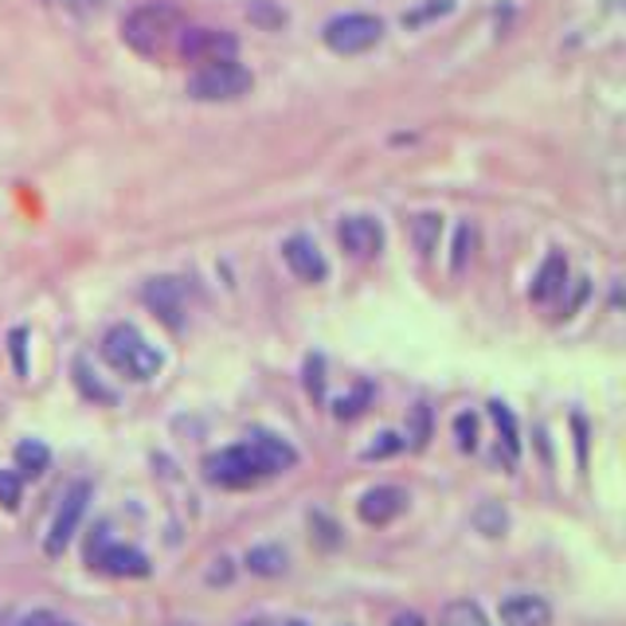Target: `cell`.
Returning a JSON list of instances; mask_svg holds the SVG:
<instances>
[{
	"mask_svg": "<svg viewBox=\"0 0 626 626\" xmlns=\"http://www.w3.org/2000/svg\"><path fill=\"white\" fill-rule=\"evenodd\" d=\"M403 509H408V490H400V486H372V490H364L361 501H356V517H361L364 525H372V529L392 525Z\"/></svg>",
	"mask_w": 626,
	"mask_h": 626,
	"instance_id": "cell-10",
	"label": "cell"
},
{
	"mask_svg": "<svg viewBox=\"0 0 626 626\" xmlns=\"http://www.w3.org/2000/svg\"><path fill=\"white\" fill-rule=\"evenodd\" d=\"M490 415H493V423H498L501 442H506V450H509V462H517V458H521V431H517L513 411H509L501 400H493L490 403Z\"/></svg>",
	"mask_w": 626,
	"mask_h": 626,
	"instance_id": "cell-19",
	"label": "cell"
},
{
	"mask_svg": "<svg viewBox=\"0 0 626 626\" xmlns=\"http://www.w3.org/2000/svg\"><path fill=\"white\" fill-rule=\"evenodd\" d=\"M247 17H251V25L266 28V32H274V28L286 25V12L274 9L271 0H251V4H247Z\"/></svg>",
	"mask_w": 626,
	"mask_h": 626,
	"instance_id": "cell-25",
	"label": "cell"
},
{
	"mask_svg": "<svg viewBox=\"0 0 626 626\" xmlns=\"http://www.w3.org/2000/svg\"><path fill=\"white\" fill-rule=\"evenodd\" d=\"M564 286H568V258H564V251H552L537 271V278H532L529 297L532 302H552V297L564 294Z\"/></svg>",
	"mask_w": 626,
	"mask_h": 626,
	"instance_id": "cell-15",
	"label": "cell"
},
{
	"mask_svg": "<svg viewBox=\"0 0 626 626\" xmlns=\"http://www.w3.org/2000/svg\"><path fill=\"white\" fill-rule=\"evenodd\" d=\"M12 458H17V475L20 478H43L51 466V447L40 439H20L17 450H12Z\"/></svg>",
	"mask_w": 626,
	"mask_h": 626,
	"instance_id": "cell-17",
	"label": "cell"
},
{
	"mask_svg": "<svg viewBox=\"0 0 626 626\" xmlns=\"http://www.w3.org/2000/svg\"><path fill=\"white\" fill-rule=\"evenodd\" d=\"M388 626H427V618L419 615V610H400Z\"/></svg>",
	"mask_w": 626,
	"mask_h": 626,
	"instance_id": "cell-34",
	"label": "cell"
},
{
	"mask_svg": "<svg viewBox=\"0 0 626 626\" xmlns=\"http://www.w3.org/2000/svg\"><path fill=\"white\" fill-rule=\"evenodd\" d=\"M251 71L235 59H219V63H204L200 71L188 75V95L196 102H235L251 90Z\"/></svg>",
	"mask_w": 626,
	"mask_h": 626,
	"instance_id": "cell-4",
	"label": "cell"
},
{
	"mask_svg": "<svg viewBox=\"0 0 626 626\" xmlns=\"http://www.w3.org/2000/svg\"><path fill=\"white\" fill-rule=\"evenodd\" d=\"M180 36V12L169 0H149L141 9H134L121 25V40L141 56H162L173 40Z\"/></svg>",
	"mask_w": 626,
	"mask_h": 626,
	"instance_id": "cell-2",
	"label": "cell"
},
{
	"mask_svg": "<svg viewBox=\"0 0 626 626\" xmlns=\"http://www.w3.org/2000/svg\"><path fill=\"white\" fill-rule=\"evenodd\" d=\"M59 615H51V610H28L25 618H17V626H56Z\"/></svg>",
	"mask_w": 626,
	"mask_h": 626,
	"instance_id": "cell-33",
	"label": "cell"
},
{
	"mask_svg": "<svg viewBox=\"0 0 626 626\" xmlns=\"http://www.w3.org/2000/svg\"><path fill=\"white\" fill-rule=\"evenodd\" d=\"M338 239L349 255L372 258V255H380V247H384V227H380V219H372V216H349V219H341Z\"/></svg>",
	"mask_w": 626,
	"mask_h": 626,
	"instance_id": "cell-12",
	"label": "cell"
},
{
	"mask_svg": "<svg viewBox=\"0 0 626 626\" xmlns=\"http://www.w3.org/2000/svg\"><path fill=\"white\" fill-rule=\"evenodd\" d=\"M239 40L232 32H216V28H180V56L188 63H219V59H235Z\"/></svg>",
	"mask_w": 626,
	"mask_h": 626,
	"instance_id": "cell-8",
	"label": "cell"
},
{
	"mask_svg": "<svg viewBox=\"0 0 626 626\" xmlns=\"http://www.w3.org/2000/svg\"><path fill=\"white\" fill-rule=\"evenodd\" d=\"M322 40L338 56H364L384 40V20L369 17V12H345V17H333L322 28Z\"/></svg>",
	"mask_w": 626,
	"mask_h": 626,
	"instance_id": "cell-6",
	"label": "cell"
},
{
	"mask_svg": "<svg viewBox=\"0 0 626 626\" xmlns=\"http://www.w3.org/2000/svg\"><path fill=\"white\" fill-rule=\"evenodd\" d=\"M20 501H25V478L17 470H0V509L17 513Z\"/></svg>",
	"mask_w": 626,
	"mask_h": 626,
	"instance_id": "cell-24",
	"label": "cell"
},
{
	"mask_svg": "<svg viewBox=\"0 0 626 626\" xmlns=\"http://www.w3.org/2000/svg\"><path fill=\"white\" fill-rule=\"evenodd\" d=\"M470 247H475V227L462 224V227H458V235H454V258H450V266H454V271H462V266H466Z\"/></svg>",
	"mask_w": 626,
	"mask_h": 626,
	"instance_id": "cell-30",
	"label": "cell"
},
{
	"mask_svg": "<svg viewBox=\"0 0 626 626\" xmlns=\"http://www.w3.org/2000/svg\"><path fill=\"white\" fill-rule=\"evenodd\" d=\"M369 403H372V384H369V380H361V384H356L353 392L341 395V400L333 403V415H338L341 423H345V419H356V415H361V411L369 408Z\"/></svg>",
	"mask_w": 626,
	"mask_h": 626,
	"instance_id": "cell-22",
	"label": "cell"
},
{
	"mask_svg": "<svg viewBox=\"0 0 626 626\" xmlns=\"http://www.w3.org/2000/svg\"><path fill=\"white\" fill-rule=\"evenodd\" d=\"M403 450V434H395V431H380L376 434V442L372 447H364V462H372V458H388V454H400Z\"/></svg>",
	"mask_w": 626,
	"mask_h": 626,
	"instance_id": "cell-29",
	"label": "cell"
},
{
	"mask_svg": "<svg viewBox=\"0 0 626 626\" xmlns=\"http://www.w3.org/2000/svg\"><path fill=\"white\" fill-rule=\"evenodd\" d=\"M251 447V454L258 458V466L266 470V478H274V475H286V470H294L297 466V450L290 447L282 434H274V431H266V427H251L247 431V439H243Z\"/></svg>",
	"mask_w": 626,
	"mask_h": 626,
	"instance_id": "cell-9",
	"label": "cell"
},
{
	"mask_svg": "<svg viewBox=\"0 0 626 626\" xmlns=\"http://www.w3.org/2000/svg\"><path fill=\"white\" fill-rule=\"evenodd\" d=\"M75 384L82 388V395H87V400L114 403V392H110V388L98 384V380H90V372H87V364H82V361H75Z\"/></svg>",
	"mask_w": 626,
	"mask_h": 626,
	"instance_id": "cell-28",
	"label": "cell"
},
{
	"mask_svg": "<svg viewBox=\"0 0 626 626\" xmlns=\"http://www.w3.org/2000/svg\"><path fill=\"white\" fill-rule=\"evenodd\" d=\"M266 478V470L258 466V458L251 454L247 442H235V447L212 450L204 458V482L219 486V490H251Z\"/></svg>",
	"mask_w": 626,
	"mask_h": 626,
	"instance_id": "cell-3",
	"label": "cell"
},
{
	"mask_svg": "<svg viewBox=\"0 0 626 626\" xmlns=\"http://www.w3.org/2000/svg\"><path fill=\"white\" fill-rule=\"evenodd\" d=\"M411 235H415L419 255H434V247H439V235H442V216H434V212H423V216H415V224H411Z\"/></svg>",
	"mask_w": 626,
	"mask_h": 626,
	"instance_id": "cell-21",
	"label": "cell"
},
{
	"mask_svg": "<svg viewBox=\"0 0 626 626\" xmlns=\"http://www.w3.org/2000/svg\"><path fill=\"white\" fill-rule=\"evenodd\" d=\"M282 258H286V266L302 282H325L330 278V263H325V255L317 251V243H313L310 235H290V239L282 243Z\"/></svg>",
	"mask_w": 626,
	"mask_h": 626,
	"instance_id": "cell-11",
	"label": "cell"
},
{
	"mask_svg": "<svg viewBox=\"0 0 626 626\" xmlns=\"http://www.w3.org/2000/svg\"><path fill=\"white\" fill-rule=\"evenodd\" d=\"M427 439H431V411H427V403H415V411H411V427H408V434H403V447L423 450Z\"/></svg>",
	"mask_w": 626,
	"mask_h": 626,
	"instance_id": "cell-23",
	"label": "cell"
},
{
	"mask_svg": "<svg viewBox=\"0 0 626 626\" xmlns=\"http://www.w3.org/2000/svg\"><path fill=\"white\" fill-rule=\"evenodd\" d=\"M25 341H28V330H12V333H9V349H12V361H17V376H28V356H25Z\"/></svg>",
	"mask_w": 626,
	"mask_h": 626,
	"instance_id": "cell-32",
	"label": "cell"
},
{
	"mask_svg": "<svg viewBox=\"0 0 626 626\" xmlns=\"http://www.w3.org/2000/svg\"><path fill=\"white\" fill-rule=\"evenodd\" d=\"M56 626H75V623H63V618H56Z\"/></svg>",
	"mask_w": 626,
	"mask_h": 626,
	"instance_id": "cell-37",
	"label": "cell"
},
{
	"mask_svg": "<svg viewBox=\"0 0 626 626\" xmlns=\"http://www.w3.org/2000/svg\"><path fill=\"white\" fill-rule=\"evenodd\" d=\"M145 302H149V310L157 313L169 330H180V325H185V297H180L177 278H153L149 286H145Z\"/></svg>",
	"mask_w": 626,
	"mask_h": 626,
	"instance_id": "cell-14",
	"label": "cell"
},
{
	"mask_svg": "<svg viewBox=\"0 0 626 626\" xmlns=\"http://www.w3.org/2000/svg\"><path fill=\"white\" fill-rule=\"evenodd\" d=\"M278 626H310L305 618H286V623H278Z\"/></svg>",
	"mask_w": 626,
	"mask_h": 626,
	"instance_id": "cell-36",
	"label": "cell"
},
{
	"mask_svg": "<svg viewBox=\"0 0 626 626\" xmlns=\"http://www.w3.org/2000/svg\"><path fill=\"white\" fill-rule=\"evenodd\" d=\"M450 9H454V0H431V4H427V9H419V12H408V17H403V25H408V28H415V25H423V20L447 17Z\"/></svg>",
	"mask_w": 626,
	"mask_h": 626,
	"instance_id": "cell-31",
	"label": "cell"
},
{
	"mask_svg": "<svg viewBox=\"0 0 626 626\" xmlns=\"http://www.w3.org/2000/svg\"><path fill=\"white\" fill-rule=\"evenodd\" d=\"M102 361L110 364L118 376L145 384V380H153L157 372H162L165 356H162V349L145 341V333L137 330V325L121 322V325H114V330L102 338Z\"/></svg>",
	"mask_w": 626,
	"mask_h": 626,
	"instance_id": "cell-1",
	"label": "cell"
},
{
	"mask_svg": "<svg viewBox=\"0 0 626 626\" xmlns=\"http://www.w3.org/2000/svg\"><path fill=\"white\" fill-rule=\"evenodd\" d=\"M434 626H493L490 615L482 610V603L475 599H450L447 607L439 610V623Z\"/></svg>",
	"mask_w": 626,
	"mask_h": 626,
	"instance_id": "cell-18",
	"label": "cell"
},
{
	"mask_svg": "<svg viewBox=\"0 0 626 626\" xmlns=\"http://www.w3.org/2000/svg\"><path fill=\"white\" fill-rule=\"evenodd\" d=\"M87 564L114 579H145L153 571L149 556L134 545H118V540L106 537V525H98L95 537L87 540Z\"/></svg>",
	"mask_w": 626,
	"mask_h": 626,
	"instance_id": "cell-5",
	"label": "cell"
},
{
	"mask_svg": "<svg viewBox=\"0 0 626 626\" xmlns=\"http://www.w3.org/2000/svg\"><path fill=\"white\" fill-rule=\"evenodd\" d=\"M169 626H193V623H169Z\"/></svg>",
	"mask_w": 626,
	"mask_h": 626,
	"instance_id": "cell-38",
	"label": "cell"
},
{
	"mask_svg": "<svg viewBox=\"0 0 626 626\" xmlns=\"http://www.w3.org/2000/svg\"><path fill=\"white\" fill-rule=\"evenodd\" d=\"M305 392H310L317 403L325 400V356L322 353L305 356Z\"/></svg>",
	"mask_w": 626,
	"mask_h": 626,
	"instance_id": "cell-26",
	"label": "cell"
},
{
	"mask_svg": "<svg viewBox=\"0 0 626 626\" xmlns=\"http://www.w3.org/2000/svg\"><path fill=\"white\" fill-rule=\"evenodd\" d=\"M235 626H271V623H266L263 615H255V618H243V623H235Z\"/></svg>",
	"mask_w": 626,
	"mask_h": 626,
	"instance_id": "cell-35",
	"label": "cell"
},
{
	"mask_svg": "<svg viewBox=\"0 0 626 626\" xmlns=\"http://www.w3.org/2000/svg\"><path fill=\"white\" fill-rule=\"evenodd\" d=\"M475 529L482 532V537H506L509 513L501 509V501H482V506L475 509Z\"/></svg>",
	"mask_w": 626,
	"mask_h": 626,
	"instance_id": "cell-20",
	"label": "cell"
},
{
	"mask_svg": "<svg viewBox=\"0 0 626 626\" xmlns=\"http://www.w3.org/2000/svg\"><path fill=\"white\" fill-rule=\"evenodd\" d=\"M498 618H501V626H552V607H548V599H540V595L517 591L501 599Z\"/></svg>",
	"mask_w": 626,
	"mask_h": 626,
	"instance_id": "cell-13",
	"label": "cell"
},
{
	"mask_svg": "<svg viewBox=\"0 0 626 626\" xmlns=\"http://www.w3.org/2000/svg\"><path fill=\"white\" fill-rule=\"evenodd\" d=\"M243 568H247L251 576L274 579L290 568V556L282 545H255V548H247V556H243Z\"/></svg>",
	"mask_w": 626,
	"mask_h": 626,
	"instance_id": "cell-16",
	"label": "cell"
},
{
	"mask_svg": "<svg viewBox=\"0 0 626 626\" xmlns=\"http://www.w3.org/2000/svg\"><path fill=\"white\" fill-rule=\"evenodd\" d=\"M454 439H458V450H478V415L475 411H462V415H454Z\"/></svg>",
	"mask_w": 626,
	"mask_h": 626,
	"instance_id": "cell-27",
	"label": "cell"
},
{
	"mask_svg": "<svg viewBox=\"0 0 626 626\" xmlns=\"http://www.w3.org/2000/svg\"><path fill=\"white\" fill-rule=\"evenodd\" d=\"M90 498H95V490H90V482H75L71 490L63 493V501H59L56 517H51L48 540H43V552H48L51 560H59V556L67 552V545H71V540H75V532H79L82 517H87Z\"/></svg>",
	"mask_w": 626,
	"mask_h": 626,
	"instance_id": "cell-7",
	"label": "cell"
}]
</instances>
